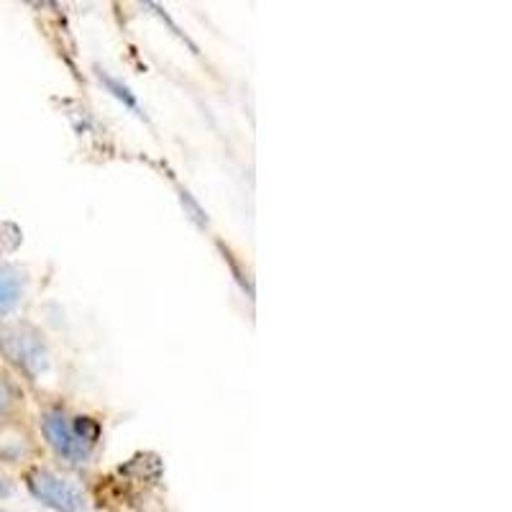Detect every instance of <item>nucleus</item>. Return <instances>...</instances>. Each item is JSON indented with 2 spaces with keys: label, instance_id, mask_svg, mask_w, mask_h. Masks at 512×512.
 <instances>
[{
  "label": "nucleus",
  "instance_id": "nucleus-1",
  "mask_svg": "<svg viewBox=\"0 0 512 512\" xmlns=\"http://www.w3.org/2000/svg\"><path fill=\"white\" fill-rule=\"evenodd\" d=\"M41 428L49 446L70 464H85L93 456V448L100 438V425L93 418L70 420L62 410H47L41 418Z\"/></svg>",
  "mask_w": 512,
  "mask_h": 512
},
{
  "label": "nucleus",
  "instance_id": "nucleus-2",
  "mask_svg": "<svg viewBox=\"0 0 512 512\" xmlns=\"http://www.w3.org/2000/svg\"><path fill=\"white\" fill-rule=\"evenodd\" d=\"M0 354L31 379L47 372L49 367V349L44 344V336L26 323H11L0 328Z\"/></svg>",
  "mask_w": 512,
  "mask_h": 512
},
{
  "label": "nucleus",
  "instance_id": "nucleus-3",
  "mask_svg": "<svg viewBox=\"0 0 512 512\" xmlns=\"http://www.w3.org/2000/svg\"><path fill=\"white\" fill-rule=\"evenodd\" d=\"M29 492L41 502L57 512H80L82 510V492L67 479L47 472V469H34L26 477Z\"/></svg>",
  "mask_w": 512,
  "mask_h": 512
},
{
  "label": "nucleus",
  "instance_id": "nucleus-4",
  "mask_svg": "<svg viewBox=\"0 0 512 512\" xmlns=\"http://www.w3.org/2000/svg\"><path fill=\"white\" fill-rule=\"evenodd\" d=\"M24 297V274L11 264H0V318L18 308Z\"/></svg>",
  "mask_w": 512,
  "mask_h": 512
},
{
  "label": "nucleus",
  "instance_id": "nucleus-5",
  "mask_svg": "<svg viewBox=\"0 0 512 512\" xmlns=\"http://www.w3.org/2000/svg\"><path fill=\"white\" fill-rule=\"evenodd\" d=\"M31 451L29 438L13 425H0V459L21 461Z\"/></svg>",
  "mask_w": 512,
  "mask_h": 512
},
{
  "label": "nucleus",
  "instance_id": "nucleus-6",
  "mask_svg": "<svg viewBox=\"0 0 512 512\" xmlns=\"http://www.w3.org/2000/svg\"><path fill=\"white\" fill-rule=\"evenodd\" d=\"M16 405V387L6 377H0V418H6Z\"/></svg>",
  "mask_w": 512,
  "mask_h": 512
},
{
  "label": "nucleus",
  "instance_id": "nucleus-7",
  "mask_svg": "<svg viewBox=\"0 0 512 512\" xmlns=\"http://www.w3.org/2000/svg\"><path fill=\"white\" fill-rule=\"evenodd\" d=\"M103 80H105V85H108V88L113 90V95H116V98H121L123 103L131 105V108H136V98H134V95H131V93H128L126 85H121V82L113 80V77H108V75H105Z\"/></svg>",
  "mask_w": 512,
  "mask_h": 512
},
{
  "label": "nucleus",
  "instance_id": "nucleus-8",
  "mask_svg": "<svg viewBox=\"0 0 512 512\" xmlns=\"http://www.w3.org/2000/svg\"><path fill=\"white\" fill-rule=\"evenodd\" d=\"M11 495V482L6 477H0V500Z\"/></svg>",
  "mask_w": 512,
  "mask_h": 512
},
{
  "label": "nucleus",
  "instance_id": "nucleus-9",
  "mask_svg": "<svg viewBox=\"0 0 512 512\" xmlns=\"http://www.w3.org/2000/svg\"><path fill=\"white\" fill-rule=\"evenodd\" d=\"M0 512H6V510H0Z\"/></svg>",
  "mask_w": 512,
  "mask_h": 512
}]
</instances>
